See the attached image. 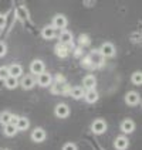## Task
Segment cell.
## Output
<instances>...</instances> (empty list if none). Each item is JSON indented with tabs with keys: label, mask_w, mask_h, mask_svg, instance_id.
I'll use <instances>...</instances> for the list:
<instances>
[{
	"label": "cell",
	"mask_w": 142,
	"mask_h": 150,
	"mask_svg": "<svg viewBox=\"0 0 142 150\" xmlns=\"http://www.w3.org/2000/svg\"><path fill=\"white\" fill-rule=\"evenodd\" d=\"M91 130L95 134H102L105 130H107V123H105L102 119H97V120H94V122H92Z\"/></svg>",
	"instance_id": "6da1fadb"
},
{
	"label": "cell",
	"mask_w": 142,
	"mask_h": 150,
	"mask_svg": "<svg viewBox=\"0 0 142 150\" xmlns=\"http://www.w3.org/2000/svg\"><path fill=\"white\" fill-rule=\"evenodd\" d=\"M100 54L102 57H114V55H115V47H114V44L104 42V44L101 45Z\"/></svg>",
	"instance_id": "7a4b0ae2"
},
{
	"label": "cell",
	"mask_w": 142,
	"mask_h": 150,
	"mask_svg": "<svg viewBox=\"0 0 142 150\" xmlns=\"http://www.w3.org/2000/svg\"><path fill=\"white\" fill-rule=\"evenodd\" d=\"M54 113H56V116H57V117L64 119V117H67L68 115H70V108H68L66 103H59V105L56 106Z\"/></svg>",
	"instance_id": "3957f363"
},
{
	"label": "cell",
	"mask_w": 142,
	"mask_h": 150,
	"mask_svg": "<svg viewBox=\"0 0 142 150\" xmlns=\"http://www.w3.org/2000/svg\"><path fill=\"white\" fill-rule=\"evenodd\" d=\"M44 69H46V65H44V62L40 61V59H36V61H33V62L30 64V71H31L34 75H39V74H41V72H44Z\"/></svg>",
	"instance_id": "277c9868"
},
{
	"label": "cell",
	"mask_w": 142,
	"mask_h": 150,
	"mask_svg": "<svg viewBox=\"0 0 142 150\" xmlns=\"http://www.w3.org/2000/svg\"><path fill=\"white\" fill-rule=\"evenodd\" d=\"M66 25H67V18H66V16L57 14V16L53 18V27H54V28H61V30H64Z\"/></svg>",
	"instance_id": "5b68a950"
},
{
	"label": "cell",
	"mask_w": 142,
	"mask_h": 150,
	"mask_svg": "<svg viewBox=\"0 0 142 150\" xmlns=\"http://www.w3.org/2000/svg\"><path fill=\"white\" fill-rule=\"evenodd\" d=\"M36 82L39 83L40 86H49L51 83V75L47 74V72H41V74L37 75V81Z\"/></svg>",
	"instance_id": "8992f818"
},
{
	"label": "cell",
	"mask_w": 142,
	"mask_h": 150,
	"mask_svg": "<svg viewBox=\"0 0 142 150\" xmlns=\"http://www.w3.org/2000/svg\"><path fill=\"white\" fill-rule=\"evenodd\" d=\"M125 102L128 105H131V106H135V105H138L139 103V93H136V92H128L125 95Z\"/></svg>",
	"instance_id": "52a82bcc"
},
{
	"label": "cell",
	"mask_w": 142,
	"mask_h": 150,
	"mask_svg": "<svg viewBox=\"0 0 142 150\" xmlns=\"http://www.w3.org/2000/svg\"><path fill=\"white\" fill-rule=\"evenodd\" d=\"M31 139L36 143H41L46 139V132L43 130L41 127H37V129H34L33 133H31Z\"/></svg>",
	"instance_id": "ba28073f"
},
{
	"label": "cell",
	"mask_w": 142,
	"mask_h": 150,
	"mask_svg": "<svg viewBox=\"0 0 142 150\" xmlns=\"http://www.w3.org/2000/svg\"><path fill=\"white\" fill-rule=\"evenodd\" d=\"M95 83H97V79L94 75H87L83 79V86L85 89H95Z\"/></svg>",
	"instance_id": "9c48e42d"
},
{
	"label": "cell",
	"mask_w": 142,
	"mask_h": 150,
	"mask_svg": "<svg viewBox=\"0 0 142 150\" xmlns=\"http://www.w3.org/2000/svg\"><path fill=\"white\" fill-rule=\"evenodd\" d=\"M7 68H9V75H11L14 78H19V76H21V74H23V67L20 64H11Z\"/></svg>",
	"instance_id": "30bf717a"
},
{
	"label": "cell",
	"mask_w": 142,
	"mask_h": 150,
	"mask_svg": "<svg viewBox=\"0 0 142 150\" xmlns=\"http://www.w3.org/2000/svg\"><path fill=\"white\" fill-rule=\"evenodd\" d=\"M21 86H23V89H31L34 85H36V79H34L31 75H26L23 76V79H21Z\"/></svg>",
	"instance_id": "8fae6325"
},
{
	"label": "cell",
	"mask_w": 142,
	"mask_h": 150,
	"mask_svg": "<svg viewBox=\"0 0 142 150\" xmlns=\"http://www.w3.org/2000/svg\"><path fill=\"white\" fill-rule=\"evenodd\" d=\"M84 98L88 103H94L98 100V92L95 89H87V92H84Z\"/></svg>",
	"instance_id": "7c38bea8"
},
{
	"label": "cell",
	"mask_w": 142,
	"mask_h": 150,
	"mask_svg": "<svg viewBox=\"0 0 142 150\" xmlns=\"http://www.w3.org/2000/svg\"><path fill=\"white\" fill-rule=\"evenodd\" d=\"M41 35H43V38H46V40H51V38L56 37V28L53 25H47V27L43 28Z\"/></svg>",
	"instance_id": "4fadbf2b"
},
{
	"label": "cell",
	"mask_w": 142,
	"mask_h": 150,
	"mask_svg": "<svg viewBox=\"0 0 142 150\" xmlns=\"http://www.w3.org/2000/svg\"><path fill=\"white\" fill-rule=\"evenodd\" d=\"M134 129H135V123L131 119H126V120H124V122L121 123V130H122L124 133H132Z\"/></svg>",
	"instance_id": "5bb4252c"
},
{
	"label": "cell",
	"mask_w": 142,
	"mask_h": 150,
	"mask_svg": "<svg viewBox=\"0 0 142 150\" xmlns=\"http://www.w3.org/2000/svg\"><path fill=\"white\" fill-rule=\"evenodd\" d=\"M128 139H126L125 136H119L115 139V143H114V146H115V149L118 150H125L128 147Z\"/></svg>",
	"instance_id": "9a60e30c"
},
{
	"label": "cell",
	"mask_w": 142,
	"mask_h": 150,
	"mask_svg": "<svg viewBox=\"0 0 142 150\" xmlns=\"http://www.w3.org/2000/svg\"><path fill=\"white\" fill-rule=\"evenodd\" d=\"M60 42L61 44H66V45L71 44L73 42V34L70 33V31H67V30H63L61 34H60Z\"/></svg>",
	"instance_id": "2e32d148"
},
{
	"label": "cell",
	"mask_w": 142,
	"mask_h": 150,
	"mask_svg": "<svg viewBox=\"0 0 142 150\" xmlns=\"http://www.w3.org/2000/svg\"><path fill=\"white\" fill-rule=\"evenodd\" d=\"M56 54L59 55L60 58H66L68 55V48L66 44H61L60 42L59 45H56Z\"/></svg>",
	"instance_id": "e0dca14e"
},
{
	"label": "cell",
	"mask_w": 142,
	"mask_h": 150,
	"mask_svg": "<svg viewBox=\"0 0 142 150\" xmlns=\"http://www.w3.org/2000/svg\"><path fill=\"white\" fill-rule=\"evenodd\" d=\"M16 127H17V130H27L29 129V120H27V117H17V120H16Z\"/></svg>",
	"instance_id": "ac0fdd59"
},
{
	"label": "cell",
	"mask_w": 142,
	"mask_h": 150,
	"mask_svg": "<svg viewBox=\"0 0 142 150\" xmlns=\"http://www.w3.org/2000/svg\"><path fill=\"white\" fill-rule=\"evenodd\" d=\"M4 85H6L7 89H16L17 85H19V81H17V78L11 76V75H9L7 78L4 79Z\"/></svg>",
	"instance_id": "d6986e66"
},
{
	"label": "cell",
	"mask_w": 142,
	"mask_h": 150,
	"mask_svg": "<svg viewBox=\"0 0 142 150\" xmlns=\"http://www.w3.org/2000/svg\"><path fill=\"white\" fill-rule=\"evenodd\" d=\"M70 95H71L74 99H80V98L84 96V89L81 86H74V88L70 89Z\"/></svg>",
	"instance_id": "ffe728a7"
},
{
	"label": "cell",
	"mask_w": 142,
	"mask_h": 150,
	"mask_svg": "<svg viewBox=\"0 0 142 150\" xmlns=\"http://www.w3.org/2000/svg\"><path fill=\"white\" fill-rule=\"evenodd\" d=\"M17 132H19V130H17V127L14 123L4 125V134H6V136H16Z\"/></svg>",
	"instance_id": "44dd1931"
},
{
	"label": "cell",
	"mask_w": 142,
	"mask_h": 150,
	"mask_svg": "<svg viewBox=\"0 0 142 150\" xmlns=\"http://www.w3.org/2000/svg\"><path fill=\"white\" fill-rule=\"evenodd\" d=\"M11 113L10 112H1L0 113V123L1 125H7V123H10L11 122Z\"/></svg>",
	"instance_id": "7402d4cb"
},
{
	"label": "cell",
	"mask_w": 142,
	"mask_h": 150,
	"mask_svg": "<svg viewBox=\"0 0 142 150\" xmlns=\"http://www.w3.org/2000/svg\"><path fill=\"white\" fill-rule=\"evenodd\" d=\"M131 81H132V83H134V85H141V83H142V74L139 72V71L134 72V74H132V76H131Z\"/></svg>",
	"instance_id": "603a6c76"
},
{
	"label": "cell",
	"mask_w": 142,
	"mask_h": 150,
	"mask_svg": "<svg viewBox=\"0 0 142 150\" xmlns=\"http://www.w3.org/2000/svg\"><path fill=\"white\" fill-rule=\"evenodd\" d=\"M7 76H9V68L0 67V81H4Z\"/></svg>",
	"instance_id": "cb8c5ba5"
},
{
	"label": "cell",
	"mask_w": 142,
	"mask_h": 150,
	"mask_svg": "<svg viewBox=\"0 0 142 150\" xmlns=\"http://www.w3.org/2000/svg\"><path fill=\"white\" fill-rule=\"evenodd\" d=\"M6 52H7V47H6V44L0 41V57L6 55Z\"/></svg>",
	"instance_id": "d4e9b609"
},
{
	"label": "cell",
	"mask_w": 142,
	"mask_h": 150,
	"mask_svg": "<svg viewBox=\"0 0 142 150\" xmlns=\"http://www.w3.org/2000/svg\"><path fill=\"white\" fill-rule=\"evenodd\" d=\"M63 150H77V146L74 143H67V144L63 146Z\"/></svg>",
	"instance_id": "484cf974"
},
{
	"label": "cell",
	"mask_w": 142,
	"mask_h": 150,
	"mask_svg": "<svg viewBox=\"0 0 142 150\" xmlns=\"http://www.w3.org/2000/svg\"><path fill=\"white\" fill-rule=\"evenodd\" d=\"M4 25H6V17L3 14H0V28H3Z\"/></svg>",
	"instance_id": "4316f807"
}]
</instances>
